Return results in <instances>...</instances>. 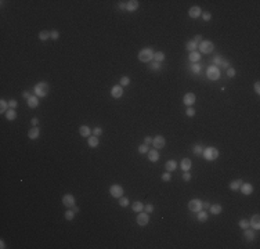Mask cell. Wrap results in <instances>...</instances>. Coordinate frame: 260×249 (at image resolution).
I'll use <instances>...</instances> for the list:
<instances>
[{"mask_svg": "<svg viewBox=\"0 0 260 249\" xmlns=\"http://www.w3.org/2000/svg\"><path fill=\"white\" fill-rule=\"evenodd\" d=\"M33 92H35V96L38 97H46L48 94V85L46 82H39L38 85H35Z\"/></svg>", "mask_w": 260, "mask_h": 249, "instance_id": "6da1fadb", "label": "cell"}, {"mask_svg": "<svg viewBox=\"0 0 260 249\" xmlns=\"http://www.w3.org/2000/svg\"><path fill=\"white\" fill-rule=\"evenodd\" d=\"M202 155H204V158H205L206 161H214V159H217V158H219V149H217V148H214V147L204 148Z\"/></svg>", "mask_w": 260, "mask_h": 249, "instance_id": "7a4b0ae2", "label": "cell"}, {"mask_svg": "<svg viewBox=\"0 0 260 249\" xmlns=\"http://www.w3.org/2000/svg\"><path fill=\"white\" fill-rule=\"evenodd\" d=\"M220 75H221V72H220V68L219 67H216V65L208 67V69H206V76H208V79L217 80V79L220 78Z\"/></svg>", "mask_w": 260, "mask_h": 249, "instance_id": "3957f363", "label": "cell"}, {"mask_svg": "<svg viewBox=\"0 0 260 249\" xmlns=\"http://www.w3.org/2000/svg\"><path fill=\"white\" fill-rule=\"evenodd\" d=\"M138 60L141 62H150L154 60V51L152 48H142L138 53Z\"/></svg>", "mask_w": 260, "mask_h": 249, "instance_id": "277c9868", "label": "cell"}, {"mask_svg": "<svg viewBox=\"0 0 260 249\" xmlns=\"http://www.w3.org/2000/svg\"><path fill=\"white\" fill-rule=\"evenodd\" d=\"M199 53H204V54H209L212 53L213 48H214V44H213L210 40H202V43L199 44Z\"/></svg>", "mask_w": 260, "mask_h": 249, "instance_id": "5b68a950", "label": "cell"}, {"mask_svg": "<svg viewBox=\"0 0 260 249\" xmlns=\"http://www.w3.org/2000/svg\"><path fill=\"white\" fill-rule=\"evenodd\" d=\"M110 194L114 198H118L119 199L123 195V188H122V186H119V184H114V186L110 187Z\"/></svg>", "mask_w": 260, "mask_h": 249, "instance_id": "8992f818", "label": "cell"}, {"mask_svg": "<svg viewBox=\"0 0 260 249\" xmlns=\"http://www.w3.org/2000/svg\"><path fill=\"white\" fill-rule=\"evenodd\" d=\"M188 209L191 212H199V210H202V201H199V199H191L188 202Z\"/></svg>", "mask_w": 260, "mask_h": 249, "instance_id": "52a82bcc", "label": "cell"}, {"mask_svg": "<svg viewBox=\"0 0 260 249\" xmlns=\"http://www.w3.org/2000/svg\"><path fill=\"white\" fill-rule=\"evenodd\" d=\"M62 203L67 208H73L75 206V197L72 194H65L62 197Z\"/></svg>", "mask_w": 260, "mask_h": 249, "instance_id": "ba28073f", "label": "cell"}, {"mask_svg": "<svg viewBox=\"0 0 260 249\" xmlns=\"http://www.w3.org/2000/svg\"><path fill=\"white\" fill-rule=\"evenodd\" d=\"M148 221H150V216L144 212H138V215H137V224H140V226H147L148 224Z\"/></svg>", "mask_w": 260, "mask_h": 249, "instance_id": "9c48e42d", "label": "cell"}, {"mask_svg": "<svg viewBox=\"0 0 260 249\" xmlns=\"http://www.w3.org/2000/svg\"><path fill=\"white\" fill-rule=\"evenodd\" d=\"M195 101H197V97H195V94L194 93H187L184 97H183V102H184L185 105H188V107H192Z\"/></svg>", "mask_w": 260, "mask_h": 249, "instance_id": "30bf717a", "label": "cell"}, {"mask_svg": "<svg viewBox=\"0 0 260 249\" xmlns=\"http://www.w3.org/2000/svg\"><path fill=\"white\" fill-rule=\"evenodd\" d=\"M111 96H112L114 98H120V97L123 96V87H122L120 85L114 86V87L111 89Z\"/></svg>", "mask_w": 260, "mask_h": 249, "instance_id": "8fae6325", "label": "cell"}, {"mask_svg": "<svg viewBox=\"0 0 260 249\" xmlns=\"http://www.w3.org/2000/svg\"><path fill=\"white\" fill-rule=\"evenodd\" d=\"M152 144H154V147L157 148V149H159V148H163L166 144V140L162 137V136H157L154 140H152Z\"/></svg>", "mask_w": 260, "mask_h": 249, "instance_id": "7c38bea8", "label": "cell"}, {"mask_svg": "<svg viewBox=\"0 0 260 249\" xmlns=\"http://www.w3.org/2000/svg\"><path fill=\"white\" fill-rule=\"evenodd\" d=\"M239 188H241V192L244 195H251L253 192V186L251 183H242V186Z\"/></svg>", "mask_w": 260, "mask_h": 249, "instance_id": "4fadbf2b", "label": "cell"}, {"mask_svg": "<svg viewBox=\"0 0 260 249\" xmlns=\"http://www.w3.org/2000/svg\"><path fill=\"white\" fill-rule=\"evenodd\" d=\"M249 227H252V228H255V230H259L260 228V216L259 215L252 216V219L249 220Z\"/></svg>", "mask_w": 260, "mask_h": 249, "instance_id": "5bb4252c", "label": "cell"}, {"mask_svg": "<svg viewBox=\"0 0 260 249\" xmlns=\"http://www.w3.org/2000/svg\"><path fill=\"white\" fill-rule=\"evenodd\" d=\"M39 134H40V129L38 126H33L32 129H29V132H28V137L31 140H36L39 137Z\"/></svg>", "mask_w": 260, "mask_h": 249, "instance_id": "9a60e30c", "label": "cell"}, {"mask_svg": "<svg viewBox=\"0 0 260 249\" xmlns=\"http://www.w3.org/2000/svg\"><path fill=\"white\" fill-rule=\"evenodd\" d=\"M26 102H28V107H29V108H36V107L39 105V97H38V96H31V97L26 100Z\"/></svg>", "mask_w": 260, "mask_h": 249, "instance_id": "2e32d148", "label": "cell"}, {"mask_svg": "<svg viewBox=\"0 0 260 249\" xmlns=\"http://www.w3.org/2000/svg\"><path fill=\"white\" fill-rule=\"evenodd\" d=\"M188 14L191 18H198V17H201L202 14V11H201V7H198V6H194V7L189 8Z\"/></svg>", "mask_w": 260, "mask_h": 249, "instance_id": "e0dca14e", "label": "cell"}, {"mask_svg": "<svg viewBox=\"0 0 260 249\" xmlns=\"http://www.w3.org/2000/svg\"><path fill=\"white\" fill-rule=\"evenodd\" d=\"M140 6V3L137 0H130V1H126V10L127 11H136Z\"/></svg>", "mask_w": 260, "mask_h": 249, "instance_id": "ac0fdd59", "label": "cell"}, {"mask_svg": "<svg viewBox=\"0 0 260 249\" xmlns=\"http://www.w3.org/2000/svg\"><path fill=\"white\" fill-rule=\"evenodd\" d=\"M148 159H150V162H157L158 159H159V152H158V149H150L148 152Z\"/></svg>", "mask_w": 260, "mask_h": 249, "instance_id": "d6986e66", "label": "cell"}, {"mask_svg": "<svg viewBox=\"0 0 260 249\" xmlns=\"http://www.w3.org/2000/svg\"><path fill=\"white\" fill-rule=\"evenodd\" d=\"M176 168H177V162L176 161H167L165 164V169H166V172H174L176 170Z\"/></svg>", "mask_w": 260, "mask_h": 249, "instance_id": "ffe728a7", "label": "cell"}, {"mask_svg": "<svg viewBox=\"0 0 260 249\" xmlns=\"http://www.w3.org/2000/svg\"><path fill=\"white\" fill-rule=\"evenodd\" d=\"M188 58H189V61L191 62H198L199 60H201V53L199 51H191L189 53V55H188Z\"/></svg>", "mask_w": 260, "mask_h": 249, "instance_id": "44dd1931", "label": "cell"}, {"mask_svg": "<svg viewBox=\"0 0 260 249\" xmlns=\"http://www.w3.org/2000/svg\"><path fill=\"white\" fill-rule=\"evenodd\" d=\"M152 61H157V62H162L165 61V53L163 51H157V53H154V60Z\"/></svg>", "mask_w": 260, "mask_h": 249, "instance_id": "7402d4cb", "label": "cell"}, {"mask_svg": "<svg viewBox=\"0 0 260 249\" xmlns=\"http://www.w3.org/2000/svg\"><path fill=\"white\" fill-rule=\"evenodd\" d=\"M209 209H210V213H213V215H220L223 208H221V205H219V203H214V205H210Z\"/></svg>", "mask_w": 260, "mask_h": 249, "instance_id": "603a6c76", "label": "cell"}, {"mask_svg": "<svg viewBox=\"0 0 260 249\" xmlns=\"http://www.w3.org/2000/svg\"><path fill=\"white\" fill-rule=\"evenodd\" d=\"M180 165H181V169H183V170H184V172H188L189 169H191V165H192V164H191V161H189L188 158H184Z\"/></svg>", "mask_w": 260, "mask_h": 249, "instance_id": "cb8c5ba5", "label": "cell"}, {"mask_svg": "<svg viewBox=\"0 0 260 249\" xmlns=\"http://www.w3.org/2000/svg\"><path fill=\"white\" fill-rule=\"evenodd\" d=\"M87 143H89V147L95 148L97 145H98V137H97V136H90L89 140H87Z\"/></svg>", "mask_w": 260, "mask_h": 249, "instance_id": "d4e9b609", "label": "cell"}, {"mask_svg": "<svg viewBox=\"0 0 260 249\" xmlns=\"http://www.w3.org/2000/svg\"><path fill=\"white\" fill-rule=\"evenodd\" d=\"M79 133H80V136H83V137H89L90 136V127L89 126H80V129H79Z\"/></svg>", "mask_w": 260, "mask_h": 249, "instance_id": "484cf974", "label": "cell"}, {"mask_svg": "<svg viewBox=\"0 0 260 249\" xmlns=\"http://www.w3.org/2000/svg\"><path fill=\"white\" fill-rule=\"evenodd\" d=\"M197 47H198V44L194 42V40H188L187 44H185V48L188 50L189 53H191V51H197Z\"/></svg>", "mask_w": 260, "mask_h": 249, "instance_id": "4316f807", "label": "cell"}, {"mask_svg": "<svg viewBox=\"0 0 260 249\" xmlns=\"http://www.w3.org/2000/svg\"><path fill=\"white\" fill-rule=\"evenodd\" d=\"M132 209H133L134 212H142V210H144V205H142L140 201H136V202H133V205H132Z\"/></svg>", "mask_w": 260, "mask_h": 249, "instance_id": "83f0119b", "label": "cell"}, {"mask_svg": "<svg viewBox=\"0 0 260 249\" xmlns=\"http://www.w3.org/2000/svg\"><path fill=\"white\" fill-rule=\"evenodd\" d=\"M6 118H7L8 120H14L17 118V112H15V109H13V108H10L6 112Z\"/></svg>", "mask_w": 260, "mask_h": 249, "instance_id": "f1b7e54d", "label": "cell"}, {"mask_svg": "<svg viewBox=\"0 0 260 249\" xmlns=\"http://www.w3.org/2000/svg\"><path fill=\"white\" fill-rule=\"evenodd\" d=\"M242 186V180H234V181H231L230 183V188L231 190H239V187Z\"/></svg>", "mask_w": 260, "mask_h": 249, "instance_id": "f546056e", "label": "cell"}, {"mask_svg": "<svg viewBox=\"0 0 260 249\" xmlns=\"http://www.w3.org/2000/svg\"><path fill=\"white\" fill-rule=\"evenodd\" d=\"M8 109H10V105H8V102H7V101H4V100H1V101H0V112H1V114H6Z\"/></svg>", "mask_w": 260, "mask_h": 249, "instance_id": "4dcf8cb0", "label": "cell"}, {"mask_svg": "<svg viewBox=\"0 0 260 249\" xmlns=\"http://www.w3.org/2000/svg\"><path fill=\"white\" fill-rule=\"evenodd\" d=\"M245 238H246V241H253L255 240V233H253L251 228H246L245 230Z\"/></svg>", "mask_w": 260, "mask_h": 249, "instance_id": "1f68e13d", "label": "cell"}, {"mask_svg": "<svg viewBox=\"0 0 260 249\" xmlns=\"http://www.w3.org/2000/svg\"><path fill=\"white\" fill-rule=\"evenodd\" d=\"M197 217H198L199 221H206V220H208V212H205V210H199Z\"/></svg>", "mask_w": 260, "mask_h": 249, "instance_id": "d6a6232c", "label": "cell"}, {"mask_svg": "<svg viewBox=\"0 0 260 249\" xmlns=\"http://www.w3.org/2000/svg\"><path fill=\"white\" fill-rule=\"evenodd\" d=\"M75 215H76V213H75L73 210H67L64 216H65V219H67L68 221H71V220H73V217H75Z\"/></svg>", "mask_w": 260, "mask_h": 249, "instance_id": "836d02e7", "label": "cell"}, {"mask_svg": "<svg viewBox=\"0 0 260 249\" xmlns=\"http://www.w3.org/2000/svg\"><path fill=\"white\" fill-rule=\"evenodd\" d=\"M223 60H224V58H223L221 55H216V57L213 58V65H216V67H220L221 62H223Z\"/></svg>", "mask_w": 260, "mask_h": 249, "instance_id": "e575fe53", "label": "cell"}, {"mask_svg": "<svg viewBox=\"0 0 260 249\" xmlns=\"http://www.w3.org/2000/svg\"><path fill=\"white\" fill-rule=\"evenodd\" d=\"M192 152H194L195 155H202V152H204V147H202V145H195V147L192 148Z\"/></svg>", "mask_w": 260, "mask_h": 249, "instance_id": "d590c367", "label": "cell"}, {"mask_svg": "<svg viewBox=\"0 0 260 249\" xmlns=\"http://www.w3.org/2000/svg\"><path fill=\"white\" fill-rule=\"evenodd\" d=\"M50 38V32L48 31H42L39 33V39L40 40H47Z\"/></svg>", "mask_w": 260, "mask_h": 249, "instance_id": "8d00e7d4", "label": "cell"}, {"mask_svg": "<svg viewBox=\"0 0 260 249\" xmlns=\"http://www.w3.org/2000/svg\"><path fill=\"white\" fill-rule=\"evenodd\" d=\"M119 85L122 86V87H123V86L130 85V79L127 78V76H122V78H120V80H119Z\"/></svg>", "mask_w": 260, "mask_h": 249, "instance_id": "74e56055", "label": "cell"}, {"mask_svg": "<svg viewBox=\"0 0 260 249\" xmlns=\"http://www.w3.org/2000/svg\"><path fill=\"white\" fill-rule=\"evenodd\" d=\"M119 205H120L122 208H126V206H129V199H127V198H125V197H120V198H119Z\"/></svg>", "mask_w": 260, "mask_h": 249, "instance_id": "f35d334b", "label": "cell"}, {"mask_svg": "<svg viewBox=\"0 0 260 249\" xmlns=\"http://www.w3.org/2000/svg\"><path fill=\"white\" fill-rule=\"evenodd\" d=\"M191 71H192L194 73H199V72H201V65H199L198 62L192 64V67H191Z\"/></svg>", "mask_w": 260, "mask_h": 249, "instance_id": "ab89813d", "label": "cell"}, {"mask_svg": "<svg viewBox=\"0 0 260 249\" xmlns=\"http://www.w3.org/2000/svg\"><path fill=\"white\" fill-rule=\"evenodd\" d=\"M239 227H241L242 230H246V228H249V221H248V220H245V219H242V220L239 221Z\"/></svg>", "mask_w": 260, "mask_h": 249, "instance_id": "60d3db41", "label": "cell"}, {"mask_svg": "<svg viewBox=\"0 0 260 249\" xmlns=\"http://www.w3.org/2000/svg\"><path fill=\"white\" fill-rule=\"evenodd\" d=\"M150 149H148V145H145V144H141L140 147H138V152L140 154H147Z\"/></svg>", "mask_w": 260, "mask_h": 249, "instance_id": "b9f144b4", "label": "cell"}, {"mask_svg": "<svg viewBox=\"0 0 260 249\" xmlns=\"http://www.w3.org/2000/svg\"><path fill=\"white\" fill-rule=\"evenodd\" d=\"M150 69H154V71H158V69H161V62L152 61V64H151V65H150Z\"/></svg>", "mask_w": 260, "mask_h": 249, "instance_id": "7bdbcfd3", "label": "cell"}, {"mask_svg": "<svg viewBox=\"0 0 260 249\" xmlns=\"http://www.w3.org/2000/svg\"><path fill=\"white\" fill-rule=\"evenodd\" d=\"M227 76H228V78H234V76H235V69L231 68V67L227 68Z\"/></svg>", "mask_w": 260, "mask_h": 249, "instance_id": "ee69618b", "label": "cell"}, {"mask_svg": "<svg viewBox=\"0 0 260 249\" xmlns=\"http://www.w3.org/2000/svg\"><path fill=\"white\" fill-rule=\"evenodd\" d=\"M152 210H154V205H151V203L144 205V212H145V213H151Z\"/></svg>", "mask_w": 260, "mask_h": 249, "instance_id": "f6af8a7d", "label": "cell"}, {"mask_svg": "<svg viewBox=\"0 0 260 249\" xmlns=\"http://www.w3.org/2000/svg\"><path fill=\"white\" fill-rule=\"evenodd\" d=\"M50 38L53 40H57L58 38H60V33H58V31H51L50 32Z\"/></svg>", "mask_w": 260, "mask_h": 249, "instance_id": "bcb514c9", "label": "cell"}, {"mask_svg": "<svg viewBox=\"0 0 260 249\" xmlns=\"http://www.w3.org/2000/svg\"><path fill=\"white\" fill-rule=\"evenodd\" d=\"M185 114H187V116H194V115H195V109H194V107H188V109H187V112H185Z\"/></svg>", "mask_w": 260, "mask_h": 249, "instance_id": "7dc6e473", "label": "cell"}, {"mask_svg": "<svg viewBox=\"0 0 260 249\" xmlns=\"http://www.w3.org/2000/svg\"><path fill=\"white\" fill-rule=\"evenodd\" d=\"M201 15H202V18H204V21H209V20L212 18V14H210L209 11H206V13H202Z\"/></svg>", "mask_w": 260, "mask_h": 249, "instance_id": "c3c4849f", "label": "cell"}, {"mask_svg": "<svg viewBox=\"0 0 260 249\" xmlns=\"http://www.w3.org/2000/svg\"><path fill=\"white\" fill-rule=\"evenodd\" d=\"M170 179H172V176H170V172H165V173L162 174V180H163V181H169Z\"/></svg>", "mask_w": 260, "mask_h": 249, "instance_id": "681fc988", "label": "cell"}, {"mask_svg": "<svg viewBox=\"0 0 260 249\" xmlns=\"http://www.w3.org/2000/svg\"><path fill=\"white\" fill-rule=\"evenodd\" d=\"M93 134L97 136V137H98V136H101V134H103V129H101V127H95L94 130H93Z\"/></svg>", "mask_w": 260, "mask_h": 249, "instance_id": "f907efd6", "label": "cell"}, {"mask_svg": "<svg viewBox=\"0 0 260 249\" xmlns=\"http://www.w3.org/2000/svg\"><path fill=\"white\" fill-rule=\"evenodd\" d=\"M183 180H185V181H189V180H191L189 172H184V173H183Z\"/></svg>", "mask_w": 260, "mask_h": 249, "instance_id": "816d5d0a", "label": "cell"}, {"mask_svg": "<svg viewBox=\"0 0 260 249\" xmlns=\"http://www.w3.org/2000/svg\"><path fill=\"white\" fill-rule=\"evenodd\" d=\"M194 42H195V43H197L198 46H199V44L202 43V36H201V35H197V36L194 38Z\"/></svg>", "mask_w": 260, "mask_h": 249, "instance_id": "f5cc1de1", "label": "cell"}, {"mask_svg": "<svg viewBox=\"0 0 260 249\" xmlns=\"http://www.w3.org/2000/svg\"><path fill=\"white\" fill-rule=\"evenodd\" d=\"M220 67H221V68H224V69H227V68H230V62L227 61V60H223V62H221Z\"/></svg>", "mask_w": 260, "mask_h": 249, "instance_id": "db71d44e", "label": "cell"}, {"mask_svg": "<svg viewBox=\"0 0 260 249\" xmlns=\"http://www.w3.org/2000/svg\"><path fill=\"white\" fill-rule=\"evenodd\" d=\"M17 104H18V102H17L15 100H10V101H8V105H10V108H13V109H14V108L17 107Z\"/></svg>", "mask_w": 260, "mask_h": 249, "instance_id": "11a10c76", "label": "cell"}, {"mask_svg": "<svg viewBox=\"0 0 260 249\" xmlns=\"http://www.w3.org/2000/svg\"><path fill=\"white\" fill-rule=\"evenodd\" d=\"M152 140H154V139H151V137H145V139H144V144H145V145H150V144H152Z\"/></svg>", "mask_w": 260, "mask_h": 249, "instance_id": "9f6ffc18", "label": "cell"}, {"mask_svg": "<svg viewBox=\"0 0 260 249\" xmlns=\"http://www.w3.org/2000/svg\"><path fill=\"white\" fill-rule=\"evenodd\" d=\"M253 89H255V92H256L257 94L260 93V83H259V82H256V83H255V86H253Z\"/></svg>", "mask_w": 260, "mask_h": 249, "instance_id": "6f0895ef", "label": "cell"}, {"mask_svg": "<svg viewBox=\"0 0 260 249\" xmlns=\"http://www.w3.org/2000/svg\"><path fill=\"white\" fill-rule=\"evenodd\" d=\"M118 7L120 8V10H126V3H125V1H120V3L118 4Z\"/></svg>", "mask_w": 260, "mask_h": 249, "instance_id": "680465c9", "label": "cell"}, {"mask_svg": "<svg viewBox=\"0 0 260 249\" xmlns=\"http://www.w3.org/2000/svg\"><path fill=\"white\" fill-rule=\"evenodd\" d=\"M31 123L36 126V124L39 123V119H38V118H32V119H31Z\"/></svg>", "mask_w": 260, "mask_h": 249, "instance_id": "91938a15", "label": "cell"}, {"mask_svg": "<svg viewBox=\"0 0 260 249\" xmlns=\"http://www.w3.org/2000/svg\"><path fill=\"white\" fill-rule=\"evenodd\" d=\"M204 208H205V209L210 208V203H209V202H202V209H204Z\"/></svg>", "mask_w": 260, "mask_h": 249, "instance_id": "94428289", "label": "cell"}, {"mask_svg": "<svg viewBox=\"0 0 260 249\" xmlns=\"http://www.w3.org/2000/svg\"><path fill=\"white\" fill-rule=\"evenodd\" d=\"M22 96H24V98H26V100H28V98L31 97V93H29V92H24V93H22Z\"/></svg>", "mask_w": 260, "mask_h": 249, "instance_id": "6125c7cd", "label": "cell"}, {"mask_svg": "<svg viewBox=\"0 0 260 249\" xmlns=\"http://www.w3.org/2000/svg\"><path fill=\"white\" fill-rule=\"evenodd\" d=\"M72 210H73L75 213H78V212H79V208H78V206H73V208H72Z\"/></svg>", "mask_w": 260, "mask_h": 249, "instance_id": "be15d7a7", "label": "cell"}]
</instances>
